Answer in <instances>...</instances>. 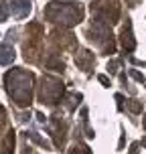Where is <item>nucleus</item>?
Wrapping results in <instances>:
<instances>
[{
	"label": "nucleus",
	"mask_w": 146,
	"mask_h": 154,
	"mask_svg": "<svg viewBox=\"0 0 146 154\" xmlns=\"http://www.w3.org/2000/svg\"><path fill=\"white\" fill-rule=\"evenodd\" d=\"M31 10V4L29 0H12V12L16 16H26Z\"/></svg>",
	"instance_id": "nucleus-1"
},
{
	"label": "nucleus",
	"mask_w": 146,
	"mask_h": 154,
	"mask_svg": "<svg viewBox=\"0 0 146 154\" xmlns=\"http://www.w3.org/2000/svg\"><path fill=\"white\" fill-rule=\"evenodd\" d=\"M6 16H8V8H6V4H2V2H0V23H2V20H6Z\"/></svg>",
	"instance_id": "nucleus-3"
},
{
	"label": "nucleus",
	"mask_w": 146,
	"mask_h": 154,
	"mask_svg": "<svg viewBox=\"0 0 146 154\" xmlns=\"http://www.w3.org/2000/svg\"><path fill=\"white\" fill-rule=\"evenodd\" d=\"M14 61V49L10 45H2L0 47V65H8Z\"/></svg>",
	"instance_id": "nucleus-2"
}]
</instances>
